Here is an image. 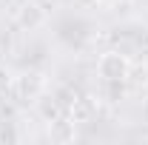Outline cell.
I'll list each match as a JSON object with an SVG mask.
<instances>
[{
  "instance_id": "9c48e42d",
  "label": "cell",
  "mask_w": 148,
  "mask_h": 145,
  "mask_svg": "<svg viewBox=\"0 0 148 145\" xmlns=\"http://www.w3.org/2000/svg\"><path fill=\"white\" fill-rule=\"evenodd\" d=\"M145 49H148V31H145Z\"/></svg>"
},
{
  "instance_id": "8992f818",
  "label": "cell",
  "mask_w": 148,
  "mask_h": 145,
  "mask_svg": "<svg viewBox=\"0 0 148 145\" xmlns=\"http://www.w3.org/2000/svg\"><path fill=\"white\" fill-rule=\"evenodd\" d=\"M37 108H40V114H43L46 122H54L57 117H63V105L57 103L54 97H51V100H49V97H43V100L37 97Z\"/></svg>"
},
{
  "instance_id": "52a82bcc",
  "label": "cell",
  "mask_w": 148,
  "mask_h": 145,
  "mask_svg": "<svg viewBox=\"0 0 148 145\" xmlns=\"http://www.w3.org/2000/svg\"><path fill=\"white\" fill-rule=\"evenodd\" d=\"M12 83H14V77H12V71H6V68H0V94H6V91H12Z\"/></svg>"
},
{
  "instance_id": "3957f363",
  "label": "cell",
  "mask_w": 148,
  "mask_h": 145,
  "mask_svg": "<svg viewBox=\"0 0 148 145\" xmlns=\"http://www.w3.org/2000/svg\"><path fill=\"white\" fill-rule=\"evenodd\" d=\"M43 77L40 74H20V77H14V83H12V91L17 94L20 100H32V103H37V97L43 94Z\"/></svg>"
},
{
  "instance_id": "6da1fadb",
  "label": "cell",
  "mask_w": 148,
  "mask_h": 145,
  "mask_svg": "<svg viewBox=\"0 0 148 145\" xmlns=\"http://www.w3.org/2000/svg\"><path fill=\"white\" fill-rule=\"evenodd\" d=\"M97 74H100L103 83L120 85V83L128 80V74H131V60L125 54H120V51H106L97 60Z\"/></svg>"
},
{
  "instance_id": "ba28073f",
  "label": "cell",
  "mask_w": 148,
  "mask_h": 145,
  "mask_svg": "<svg viewBox=\"0 0 148 145\" xmlns=\"http://www.w3.org/2000/svg\"><path fill=\"white\" fill-rule=\"evenodd\" d=\"M77 3H80V6H97L100 0H77Z\"/></svg>"
},
{
  "instance_id": "7a4b0ae2",
  "label": "cell",
  "mask_w": 148,
  "mask_h": 145,
  "mask_svg": "<svg viewBox=\"0 0 148 145\" xmlns=\"http://www.w3.org/2000/svg\"><path fill=\"white\" fill-rule=\"evenodd\" d=\"M46 23V12H43V6L37 3V0H23L17 9V26L20 29H29V31H34Z\"/></svg>"
},
{
  "instance_id": "277c9868",
  "label": "cell",
  "mask_w": 148,
  "mask_h": 145,
  "mask_svg": "<svg viewBox=\"0 0 148 145\" xmlns=\"http://www.w3.org/2000/svg\"><path fill=\"white\" fill-rule=\"evenodd\" d=\"M74 122L71 117H57L54 122H49V137L54 142H71L74 140Z\"/></svg>"
},
{
  "instance_id": "5b68a950",
  "label": "cell",
  "mask_w": 148,
  "mask_h": 145,
  "mask_svg": "<svg viewBox=\"0 0 148 145\" xmlns=\"http://www.w3.org/2000/svg\"><path fill=\"white\" fill-rule=\"evenodd\" d=\"M71 120L74 122H88L94 117V103H91V97H74L71 100Z\"/></svg>"
}]
</instances>
